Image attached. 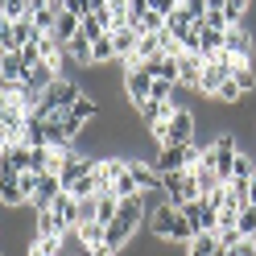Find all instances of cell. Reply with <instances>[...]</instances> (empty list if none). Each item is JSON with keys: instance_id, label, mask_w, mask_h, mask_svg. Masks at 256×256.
<instances>
[{"instance_id": "cell-20", "label": "cell", "mask_w": 256, "mask_h": 256, "mask_svg": "<svg viewBox=\"0 0 256 256\" xmlns=\"http://www.w3.org/2000/svg\"><path fill=\"white\" fill-rule=\"evenodd\" d=\"M149 74L162 78V83H174V87H178V78H182V74H178V58H166V54H162L157 62H149Z\"/></svg>"}, {"instance_id": "cell-23", "label": "cell", "mask_w": 256, "mask_h": 256, "mask_svg": "<svg viewBox=\"0 0 256 256\" xmlns=\"http://www.w3.org/2000/svg\"><path fill=\"white\" fill-rule=\"evenodd\" d=\"M62 50H66V54H70V58L78 62V66H91V42L83 38V29H78V34H74V38H70L66 46H62Z\"/></svg>"}, {"instance_id": "cell-7", "label": "cell", "mask_w": 256, "mask_h": 256, "mask_svg": "<svg viewBox=\"0 0 256 256\" xmlns=\"http://www.w3.org/2000/svg\"><path fill=\"white\" fill-rule=\"evenodd\" d=\"M223 50H228L236 62H248L256 58V42H252V29L248 25H228V34H223Z\"/></svg>"}, {"instance_id": "cell-18", "label": "cell", "mask_w": 256, "mask_h": 256, "mask_svg": "<svg viewBox=\"0 0 256 256\" xmlns=\"http://www.w3.org/2000/svg\"><path fill=\"white\" fill-rule=\"evenodd\" d=\"M74 236L83 240V248L91 252L95 244H104V240H108V228H104V223H95V219H83V223L74 228Z\"/></svg>"}, {"instance_id": "cell-15", "label": "cell", "mask_w": 256, "mask_h": 256, "mask_svg": "<svg viewBox=\"0 0 256 256\" xmlns=\"http://www.w3.org/2000/svg\"><path fill=\"white\" fill-rule=\"evenodd\" d=\"M78 29H83V17H78L74 8H62V12H58V25H54V38L66 46V42L78 34Z\"/></svg>"}, {"instance_id": "cell-3", "label": "cell", "mask_w": 256, "mask_h": 256, "mask_svg": "<svg viewBox=\"0 0 256 256\" xmlns=\"http://www.w3.org/2000/svg\"><path fill=\"white\" fill-rule=\"evenodd\" d=\"M120 70H124V95L132 100V108H145V104H149V91H153L149 66H145L140 58H124Z\"/></svg>"}, {"instance_id": "cell-24", "label": "cell", "mask_w": 256, "mask_h": 256, "mask_svg": "<svg viewBox=\"0 0 256 256\" xmlns=\"http://www.w3.org/2000/svg\"><path fill=\"white\" fill-rule=\"evenodd\" d=\"M66 116H74V120H83V124H91L95 116H100V104H95L91 95H78V100L70 104V112H66Z\"/></svg>"}, {"instance_id": "cell-12", "label": "cell", "mask_w": 256, "mask_h": 256, "mask_svg": "<svg viewBox=\"0 0 256 256\" xmlns=\"http://www.w3.org/2000/svg\"><path fill=\"white\" fill-rule=\"evenodd\" d=\"M38 38H42V29L34 25V17L12 21V54H17V50H29V46H38Z\"/></svg>"}, {"instance_id": "cell-33", "label": "cell", "mask_w": 256, "mask_h": 256, "mask_svg": "<svg viewBox=\"0 0 256 256\" xmlns=\"http://www.w3.org/2000/svg\"><path fill=\"white\" fill-rule=\"evenodd\" d=\"M108 0H74V12L78 17H95V12H104Z\"/></svg>"}, {"instance_id": "cell-8", "label": "cell", "mask_w": 256, "mask_h": 256, "mask_svg": "<svg viewBox=\"0 0 256 256\" xmlns=\"http://www.w3.org/2000/svg\"><path fill=\"white\" fill-rule=\"evenodd\" d=\"M149 232L157 236V240H170L174 236V223H178V206H174V202H166V194H162V202H157L153 206V211H149Z\"/></svg>"}, {"instance_id": "cell-30", "label": "cell", "mask_w": 256, "mask_h": 256, "mask_svg": "<svg viewBox=\"0 0 256 256\" xmlns=\"http://www.w3.org/2000/svg\"><path fill=\"white\" fill-rule=\"evenodd\" d=\"M236 232H240V236H248V240L256 236V206H252V202L244 206V211H240V219H236Z\"/></svg>"}, {"instance_id": "cell-16", "label": "cell", "mask_w": 256, "mask_h": 256, "mask_svg": "<svg viewBox=\"0 0 256 256\" xmlns=\"http://www.w3.org/2000/svg\"><path fill=\"white\" fill-rule=\"evenodd\" d=\"M0 202L4 206H21L25 194H21V174H0Z\"/></svg>"}, {"instance_id": "cell-21", "label": "cell", "mask_w": 256, "mask_h": 256, "mask_svg": "<svg viewBox=\"0 0 256 256\" xmlns=\"http://www.w3.org/2000/svg\"><path fill=\"white\" fill-rule=\"evenodd\" d=\"M116 211H120V198L112 194V190H104V194L95 198V223H104V228H108V223L116 219Z\"/></svg>"}, {"instance_id": "cell-42", "label": "cell", "mask_w": 256, "mask_h": 256, "mask_svg": "<svg viewBox=\"0 0 256 256\" xmlns=\"http://www.w3.org/2000/svg\"><path fill=\"white\" fill-rule=\"evenodd\" d=\"M58 4H62V8H74V0H58Z\"/></svg>"}, {"instance_id": "cell-36", "label": "cell", "mask_w": 256, "mask_h": 256, "mask_svg": "<svg viewBox=\"0 0 256 256\" xmlns=\"http://www.w3.org/2000/svg\"><path fill=\"white\" fill-rule=\"evenodd\" d=\"M240 95H244V91H240V87L232 83V78H228V83H223V87H219V95H215V100H219V104H236V100H240Z\"/></svg>"}, {"instance_id": "cell-26", "label": "cell", "mask_w": 256, "mask_h": 256, "mask_svg": "<svg viewBox=\"0 0 256 256\" xmlns=\"http://www.w3.org/2000/svg\"><path fill=\"white\" fill-rule=\"evenodd\" d=\"M248 12H252V0H228V4H223V21L228 25H244Z\"/></svg>"}, {"instance_id": "cell-2", "label": "cell", "mask_w": 256, "mask_h": 256, "mask_svg": "<svg viewBox=\"0 0 256 256\" xmlns=\"http://www.w3.org/2000/svg\"><path fill=\"white\" fill-rule=\"evenodd\" d=\"M236 157H240V145L232 132H219L211 145L202 149V162L219 174V182H232V170H236Z\"/></svg>"}, {"instance_id": "cell-17", "label": "cell", "mask_w": 256, "mask_h": 256, "mask_svg": "<svg viewBox=\"0 0 256 256\" xmlns=\"http://www.w3.org/2000/svg\"><path fill=\"white\" fill-rule=\"evenodd\" d=\"M34 223H38V236H42V240H62V236H66L62 219L50 211V206H46V211H38V219H34Z\"/></svg>"}, {"instance_id": "cell-39", "label": "cell", "mask_w": 256, "mask_h": 256, "mask_svg": "<svg viewBox=\"0 0 256 256\" xmlns=\"http://www.w3.org/2000/svg\"><path fill=\"white\" fill-rule=\"evenodd\" d=\"M248 202H252V206H256V178H252V182H248Z\"/></svg>"}, {"instance_id": "cell-6", "label": "cell", "mask_w": 256, "mask_h": 256, "mask_svg": "<svg viewBox=\"0 0 256 256\" xmlns=\"http://www.w3.org/2000/svg\"><path fill=\"white\" fill-rule=\"evenodd\" d=\"M83 95V87L74 83V78H54L50 87H46L42 95V108H50V112H70V104Z\"/></svg>"}, {"instance_id": "cell-1", "label": "cell", "mask_w": 256, "mask_h": 256, "mask_svg": "<svg viewBox=\"0 0 256 256\" xmlns=\"http://www.w3.org/2000/svg\"><path fill=\"white\" fill-rule=\"evenodd\" d=\"M145 202H149L145 194H136V198H124V202H120V211H116V219L108 223V244L116 248V252H120V248H128V240L136 236V228L149 219Z\"/></svg>"}, {"instance_id": "cell-31", "label": "cell", "mask_w": 256, "mask_h": 256, "mask_svg": "<svg viewBox=\"0 0 256 256\" xmlns=\"http://www.w3.org/2000/svg\"><path fill=\"white\" fill-rule=\"evenodd\" d=\"M62 252V240H42L34 236V244H29V256H58Z\"/></svg>"}, {"instance_id": "cell-46", "label": "cell", "mask_w": 256, "mask_h": 256, "mask_svg": "<svg viewBox=\"0 0 256 256\" xmlns=\"http://www.w3.org/2000/svg\"><path fill=\"white\" fill-rule=\"evenodd\" d=\"M0 256H4V252H0Z\"/></svg>"}, {"instance_id": "cell-40", "label": "cell", "mask_w": 256, "mask_h": 256, "mask_svg": "<svg viewBox=\"0 0 256 256\" xmlns=\"http://www.w3.org/2000/svg\"><path fill=\"white\" fill-rule=\"evenodd\" d=\"M223 4H228V0H206V8H215V12H223Z\"/></svg>"}, {"instance_id": "cell-35", "label": "cell", "mask_w": 256, "mask_h": 256, "mask_svg": "<svg viewBox=\"0 0 256 256\" xmlns=\"http://www.w3.org/2000/svg\"><path fill=\"white\" fill-rule=\"evenodd\" d=\"M182 8L190 12V21H194V25H202V17H206V0H182Z\"/></svg>"}, {"instance_id": "cell-29", "label": "cell", "mask_w": 256, "mask_h": 256, "mask_svg": "<svg viewBox=\"0 0 256 256\" xmlns=\"http://www.w3.org/2000/svg\"><path fill=\"white\" fill-rule=\"evenodd\" d=\"M219 248V240H215V232H202V236H194V244L186 248V256H211Z\"/></svg>"}, {"instance_id": "cell-44", "label": "cell", "mask_w": 256, "mask_h": 256, "mask_svg": "<svg viewBox=\"0 0 256 256\" xmlns=\"http://www.w3.org/2000/svg\"><path fill=\"white\" fill-rule=\"evenodd\" d=\"M0 83H4V70H0Z\"/></svg>"}, {"instance_id": "cell-22", "label": "cell", "mask_w": 256, "mask_h": 256, "mask_svg": "<svg viewBox=\"0 0 256 256\" xmlns=\"http://www.w3.org/2000/svg\"><path fill=\"white\" fill-rule=\"evenodd\" d=\"M190 174H194V182H198V194H202V198H211L215 190L223 186V182H219V174H215L211 166H206V162H202L198 170H190Z\"/></svg>"}, {"instance_id": "cell-37", "label": "cell", "mask_w": 256, "mask_h": 256, "mask_svg": "<svg viewBox=\"0 0 256 256\" xmlns=\"http://www.w3.org/2000/svg\"><path fill=\"white\" fill-rule=\"evenodd\" d=\"M0 50L12 54V21H4V17H0Z\"/></svg>"}, {"instance_id": "cell-5", "label": "cell", "mask_w": 256, "mask_h": 256, "mask_svg": "<svg viewBox=\"0 0 256 256\" xmlns=\"http://www.w3.org/2000/svg\"><path fill=\"white\" fill-rule=\"evenodd\" d=\"M194 128H198V116L190 108H178L166 120V136L157 140V145H190V140H194Z\"/></svg>"}, {"instance_id": "cell-19", "label": "cell", "mask_w": 256, "mask_h": 256, "mask_svg": "<svg viewBox=\"0 0 256 256\" xmlns=\"http://www.w3.org/2000/svg\"><path fill=\"white\" fill-rule=\"evenodd\" d=\"M128 17H132V0H108V34L124 29Z\"/></svg>"}, {"instance_id": "cell-27", "label": "cell", "mask_w": 256, "mask_h": 256, "mask_svg": "<svg viewBox=\"0 0 256 256\" xmlns=\"http://www.w3.org/2000/svg\"><path fill=\"white\" fill-rule=\"evenodd\" d=\"M112 194H116L120 202H124V198H136V194H140V186H136V178H132V174H128V166H124V174H120V178L112 182Z\"/></svg>"}, {"instance_id": "cell-10", "label": "cell", "mask_w": 256, "mask_h": 256, "mask_svg": "<svg viewBox=\"0 0 256 256\" xmlns=\"http://www.w3.org/2000/svg\"><path fill=\"white\" fill-rule=\"evenodd\" d=\"M202 66H206V62H202V54H182L178 58V87H190V91H198V83H202Z\"/></svg>"}, {"instance_id": "cell-25", "label": "cell", "mask_w": 256, "mask_h": 256, "mask_svg": "<svg viewBox=\"0 0 256 256\" xmlns=\"http://www.w3.org/2000/svg\"><path fill=\"white\" fill-rule=\"evenodd\" d=\"M232 83L244 91V95H248V91H256V70L248 66V62H232Z\"/></svg>"}, {"instance_id": "cell-13", "label": "cell", "mask_w": 256, "mask_h": 256, "mask_svg": "<svg viewBox=\"0 0 256 256\" xmlns=\"http://www.w3.org/2000/svg\"><path fill=\"white\" fill-rule=\"evenodd\" d=\"M112 42H116V62H124V58H136L140 34H136L132 25H124V29H116V34H112Z\"/></svg>"}, {"instance_id": "cell-38", "label": "cell", "mask_w": 256, "mask_h": 256, "mask_svg": "<svg viewBox=\"0 0 256 256\" xmlns=\"http://www.w3.org/2000/svg\"><path fill=\"white\" fill-rule=\"evenodd\" d=\"M149 8L157 12V17H170V12L178 8V0H149Z\"/></svg>"}, {"instance_id": "cell-45", "label": "cell", "mask_w": 256, "mask_h": 256, "mask_svg": "<svg viewBox=\"0 0 256 256\" xmlns=\"http://www.w3.org/2000/svg\"><path fill=\"white\" fill-rule=\"evenodd\" d=\"M178 4H182V0H178Z\"/></svg>"}, {"instance_id": "cell-11", "label": "cell", "mask_w": 256, "mask_h": 256, "mask_svg": "<svg viewBox=\"0 0 256 256\" xmlns=\"http://www.w3.org/2000/svg\"><path fill=\"white\" fill-rule=\"evenodd\" d=\"M128 174L136 178L140 194H149V190H162V174H157L153 166H145V162H132V157H128Z\"/></svg>"}, {"instance_id": "cell-41", "label": "cell", "mask_w": 256, "mask_h": 256, "mask_svg": "<svg viewBox=\"0 0 256 256\" xmlns=\"http://www.w3.org/2000/svg\"><path fill=\"white\" fill-rule=\"evenodd\" d=\"M0 145H8V128H4V120H0Z\"/></svg>"}, {"instance_id": "cell-34", "label": "cell", "mask_w": 256, "mask_h": 256, "mask_svg": "<svg viewBox=\"0 0 256 256\" xmlns=\"http://www.w3.org/2000/svg\"><path fill=\"white\" fill-rule=\"evenodd\" d=\"M228 256H256V236H252V240H248V236H240L236 244L228 248Z\"/></svg>"}, {"instance_id": "cell-9", "label": "cell", "mask_w": 256, "mask_h": 256, "mask_svg": "<svg viewBox=\"0 0 256 256\" xmlns=\"http://www.w3.org/2000/svg\"><path fill=\"white\" fill-rule=\"evenodd\" d=\"M50 211L62 219V228H66V232H74V228H78V219H83V211H78V198L70 194V190H62V194L50 202Z\"/></svg>"}, {"instance_id": "cell-28", "label": "cell", "mask_w": 256, "mask_h": 256, "mask_svg": "<svg viewBox=\"0 0 256 256\" xmlns=\"http://www.w3.org/2000/svg\"><path fill=\"white\" fill-rule=\"evenodd\" d=\"M116 58V42H112V34H104L100 42L91 46V66H100V62H112Z\"/></svg>"}, {"instance_id": "cell-32", "label": "cell", "mask_w": 256, "mask_h": 256, "mask_svg": "<svg viewBox=\"0 0 256 256\" xmlns=\"http://www.w3.org/2000/svg\"><path fill=\"white\" fill-rule=\"evenodd\" d=\"M248 178H256V174H252V157L240 153L236 157V170H232V182H248Z\"/></svg>"}, {"instance_id": "cell-14", "label": "cell", "mask_w": 256, "mask_h": 256, "mask_svg": "<svg viewBox=\"0 0 256 256\" xmlns=\"http://www.w3.org/2000/svg\"><path fill=\"white\" fill-rule=\"evenodd\" d=\"M58 12H62V4L58 0H46V4H34V25L42 29V34H54V25H58Z\"/></svg>"}, {"instance_id": "cell-43", "label": "cell", "mask_w": 256, "mask_h": 256, "mask_svg": "<svg viewBox=\"0 0 256 256\" xmlns=\"http://www.w3.org/2000/svg\"><path fill=\"white\" fill-rule=\"evenodd\" d=\"M0 162H4V145H0Z\"/></svg>"}, {"instance_id": "cell-4", "label": "cell", "mask_w": 256, "mask_h": 256, "mask_svg": "<svg viewBox=\"0 0 256 256\" xmlns=\"http://www.w3.org/2000/svg\"><path fill=\"white\" fill-rule=\"evenodd\" d=\"M162 194H166V202H174V206H186V202L202 198V194H198V182H194V174H190V170L166 174V178H162Z\"/></svg>"}]
</instances>
